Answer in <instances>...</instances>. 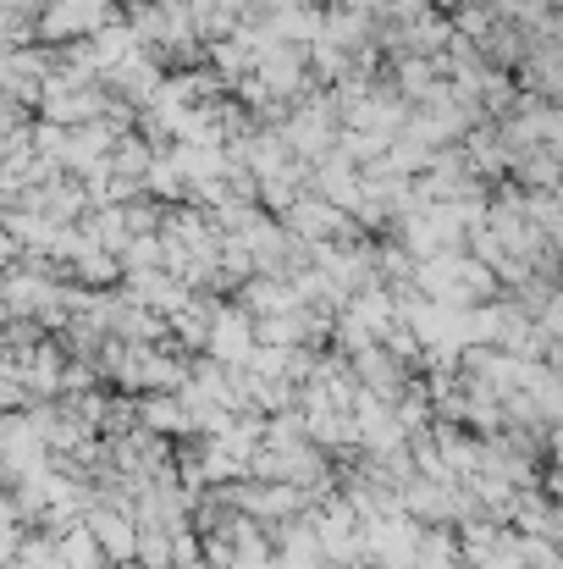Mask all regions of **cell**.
I'll list each match as a JSON object with an SVG mask.
<instances>
[{
  "mask_svg": "<svg viewBox=\"0 0 563 569\" xmlns=\"http://www.w3.org/2000/svg\"><path fill=\"white\" fill-rule=\"evenodd\" d=\"M56 565L61 569H105V553H100V542L89 537V526L78 520L72 531H61L56 537Z\"/></svg>",
  "mask_w": 563,
  "mask_h": 569,
  "instance_id": "obj_6",
  "label": "cell"
},
{
  "mask_svg": "<svg viewBox=\"0 0 563 569\" xmlns=\"http://www.w3.org/2000/svg\"><path fill=\"white\" fill-rule=\"evenodd\" d=\"M349 371L360 381V392H371L381 403H392V398L409 387V360H398L386 343H365V349L349 360Z\"/></svg>",
  "mask_w": 563,
  "mask_h": 569,
  "instance_id": "obj_1",
  "label": "cell"
},
{
  "mask_svg": "<svg viewBox=\"0 0 563 569\" xmlns=\"http://www.w3.org/2000/svg\"><path fill=\"white\" fill-rule=\"evenodd\" d=\"M0 442H6V415H0Z\"/></svg>",
  "mask_w": 563,
  "mask_h": 569,
  "instance_id": "obj_10",
  "label": "cell"
},
{
  "mask_svg": "<svg viewBox=\"0 0 563 569\" xmlns=\"http://www.w3.org/2000/svg\"><path fill=\"white\" fill-rule=\"evenodd\" d=\"M414 569H464V565H459L453 526H420V542H414Z\"/></svg>",
  "mask_w": 563,
  "mask_h": 569,
  "instance_id": "obj_5",
  "label": "cell"
},
{
  "mask_svg": "<svg viewBox=\"0 0 563 569\" xmlns=\"http://www.w3.org/2000/svg\"><path fill=\"white\" fill-rule=\"evenodd\" d=\"M133 415H139V426L155 431V437H183L188 431V415H183V398H178V392H144V398L133 403Z\"/></svg>",
  "mask_w": 563,
  "mask_h": 569,
  "instance_id": "obj_3",
  "label": "cell"
},
{
  "mask_svg": "<svg viewBox=\"0 0 563 569\" xmlns=\"http://www.w3.org/2000/svg\"><path fill=\"white\" fill-rule=\"evenodd\" d=\"M167 569H204V559H172Z\"/></svg>",
  "mask_w": 563,
  "mask_h": 569,
  "instance_id": "obj_9",
  "label": "cell"
},
{
  "mask_svg": "<svg viewBox=\"0 0 563 569\" xmlns=\"http://www.w3.org/2000/svg\"><path fill=\"white\" fill-rule=\"evenodd\" d=\"M260 442H265V448H293V442H304V409L293 403V409H277V415H265V431H260Z\"/></svg>",
  "mask_w": 563,
  "mask_h": 569,
  "instance_id": "obj_7",
  "label": "cell"
},
{
  "mask_svg": "<svg viewBox=\"0 0 563 569\" xmlns=\"http://www.w3.org/2000/svg\"><path fill=\"white\" fill-rule=\"evenodd\" d=\"M304 437H310L326 459L360 453V431H354V415H349V409H310V415H304Z\"/></svg>",
  "mask_w": 563,
  "mask_h": 569,
  "instance_id": "obj_2",
  "label": "cell"
},
{
  "mask_svg": "<svg viewBox=\"0 0 563 569\" xmlns=\"http://www.w3.org/2000/svg\"><path fill=\"white\" fill-rule=\"evenodd\" d=\"M520 565L525 569H563L559 542H547V537H520Z\"/></svg>",
  "mask_w": 563,
  "mask_h": 569,
  "instance_id": "obj_8",
  "label": "cell"
},
{
  "mask_svg": "<svg viewBox=\"0 0 563 569\" xmlns=\"http://www.w3.org/2000/svg\"><path fill=\"white\" fill-rule=\"evenodd\" d=\"M0 569H6V565H0Z\"/></svg>",
  "mask_w": 563,
  "mask_h": 569,
  "instance_id": "obj_11",
  "label": "cell"
},
{
  "mask_svg": "<svg viewBox=\"0 0 563 569\" xmlns=\"http://www.w3.org/2000/svg\"><path fill=\"white\" fill-rule=\"evenodd\" d=\"M204 349H210V360H221V366H243V360L254 355V332H249L243 316H227V321H215V327L204 332Z\"/></svg>",
  "mask_w": 563,
  "mask_h": 569,
  "instance_id": "obj_4",
  "label": "cell"
}]
</instances>
